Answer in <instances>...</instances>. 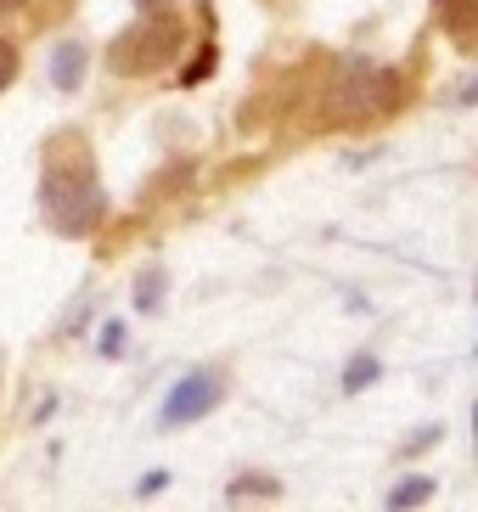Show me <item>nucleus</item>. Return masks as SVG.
<instances>
[{
  "label": "nucleus",
  "mask_w": 478,
  "mask_h": 512,
  "mask_svg": "<svg viewBox=\"0 0 478 512\" xmlns=\"http://www.w3.org/2000/svg\"><path fill=\"white\" fill-rule=\"evenodd\" d=\"M45 214H51V226L68 231V237H85V231L102 226L107 197H102V181H96V169H90L85 152H74L68 169L62 164L45 169Z\"/></svg>",
  "instance_id": "obj_1"
},
{
  "label": "nucleus",
  "mask_w": 478,
  "mask_h": 512,
  "mask_svg": "<svg viewBox=\"0 0 478 512\" xmlns=\"http://www.w3.org/2000/svg\"><path fill=\"white\" fill-rule=\"evenodd\" d=\"M400 74L383 68L372 57H344L338 79H332V119L338 124H360V119H383L400 107Z\"/></svg>",
  "instance_id": "obj_2"
},
{
  "label": "nucleus",
  "mask_w": 478,
  "mask_h": 512,
  "mask_svg": "<svg viewBox=\"0 0 478 512\" xmlns=\"http://www.w3.org/2000/svg\"><path fill=\"white\" fill-rule=\"evenodd\" d=\"M180 46H186V23H180L175 12H152V17H141V23H130V29L107 46V68L124 74V79L158 74L169 57H180Z\"/></svg>",
  "instance_id": "obj_3"
},
{
  "label": "nucleus",
  "mask_w": 478,
  "mask_h": 512,
  "mask_svg": "<svg viewBox=\"0 0 478 512\" xmlns=\"http://www.w3.org/2000/svg\"><path fill=\"white\" fill-rule=\"evenodd\" d=\"M220 400H225V377H220V372H186L175 389H169V400H164V411H158V422H164V428L197 422V417H209Z\"/></svg>",
  "instance_id": "obj_4"
},
{
  "label": "nucleus",
  "mask_w": 478,
  "mask_h": 512,
  "mask_svg": "<svg viewBox=\"0 0 478 512\" xmlns=\"http://www.w3.org/2000/svg\"><path fill=\"white\" fill-rule=\"evenodd\" d=\"M51 79H57V91H79V79H85V46L62 40L57 57H51Z\"/></svg>",
  "instance_id": "obj_5"
},
{
  "label": "nucleus",
  "mask_w": 478,
  "mask_h": 512,
  "mask_svg": "<svg viewBox=\"0 0 478 512\" xmlns=\"http://www.w3.org/2000/svg\"><path fill=\"white\" fill-rule=\"evenodd\" d=\"M434 490H439V484L428 479V473H411V479H400L389 490V507L394 512H411V507H422V501H434Z\"/></svg>",
  "instance_id": "obj_6"
},
{
  "label": "nucleus",
  "mask_w": 478,
  "mask_h": 512,
  "mask_svg": "<svg viewBox=\"0 0 478 512\" xmlns=\"http://www.w3.org/2000/svg\"><path fill=\"white\" fill-rule=\"evenodd\" d=\"M439 23L450 34H473L478 29V0H439Z\"/></svg>",
  "instance_id": "obj_7"
},
{
  "label": "nucleus",
  "mask_w": 478,
  "mask_h": 512,
  "mask_svg": "<svg viewBox=\"0 0 478 512\" xmlns=\"http://www.w3.org/2000/svg\"><path fill=\"white\" fill-rule=\"evenodd\" d=\"M377 372H383V366H377L372 355H355V361H349V372H344V389H349V394L372 389V383H377Z\"/></svg>",
  "instance_id": "obj_8"
},
{
  "label": "nucleus",
  "mask_w": 478,
  "mask_h": 512,
  "mask_svg": "<svg viewBox=\"0 0 478 512\" xmlns=\"http://www.w3.org/2000/svg\"><path fill=\"white\" fill-rule=\"evenodd\" d=\"M158 299H164V276L147 271V276H141V287H135V304H141V310H158Z\"/></svg>",
  "instance_id": "obj_9"
},
{
  "label": "nucleus",
  "mask_w": 478,
  "mask_h": 512,
  "mask_svg": "<svg viewBox=\"0 0 478 512\" xmlns=\"http://www.w3.org/2000/svg\"><path fill=\"white\" fill-rule=\"evenodd\" d=\"M276 490H282L276 479H237L231 484V496H276Z\"/></svg>",
  "instance_id": "obj_10"
},
{
  "label": "nucleus",
  "mask_w": 478,
  "mask_h": 512,
  "mask_svg": "<svg viewBox=\"0 0 478 512\" xmlns=\"http://www.w3.org/2000/svg\"><path fill=\"white\" fill-rule=\"evenodd\" d=\"M17 79V51H12V40H0V91Z\"/></svg>",
  "instance_id": "obj_11"
},
{
  "label": "nucleus",
  "mask_w": 478,
  "mask_h": 512,
  "mask_svg": "<svg viewBox=\"0 0 478 512\" xmlns=\"http://www.w3.org/2000/svg\"><path fill=\"white\" fill-rule=\"evenodd\" d=\"M102 349H107V355H119V349H124V321H107V332H102Z\"/></svg>",
  "instance_id": "obj_12"
},
{
  "label": "nucleus",
  "mask_w": 478,
  "mask_h": 512,
  "mask_svg": "<svg viewBox=\"0 0 478 512\" xmlns=\"http://www.w3.org/2000/svg\"><path fill=\"white\" fill-rule=\"evenodd\" d=\"M456 102H462V107H478V79H467L462 91H456Z\"/></svg>",
  "instance_id": "obj_13"
},
{
  "label": "nucleus",
  "mask_w": 478,
  "mask_h": 512,
  "mask_svg": "<svg viewBox=\"0 0 478 512\" xmlns=\"http://www.w3.org/2000/svg\"><path fill=\"white\" fill-rule=\"evenodd\" d=\"M6 12H23V0H0V17Z\"/></svg>",
  "instance_id": "obj_14"
},
{
  "label": "nucleus",
  "mask_w": 478,
  "mask_h": 512,
  "mask_svg": "<svg viewBox=\"0 0 478 512\" xmlns=\"http://www.w3.org/2000/svg\"><path fill=\"white\" fill-rule=\"evenodd\" d=\"M473 456H478V406H473Z\"/></svg>",
  "instance_id": "obj_15"
},
{
  "label": "nucleus",
  "mask_w": 478,
  "mask_h": 512,
  "mask_svg": "<svg viewBox=\"0 0 478 512\" xmlns=\"http://www.w3.org/2000/svg\"><path fill=\"white\" fill-rule=\"evenodd\" d=\"M473 349H478V344H473Z\"/></svg>",
  "instance_id": "obj_16"
}]
</instances>
